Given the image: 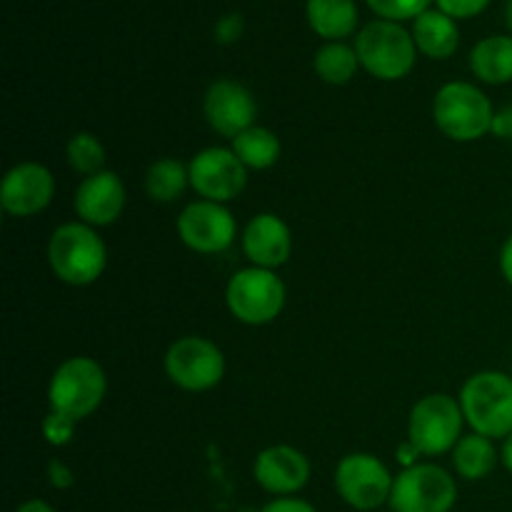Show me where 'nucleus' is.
Listing matches in <instances>:
<instances>
[{
	"mask_svg": "<svg viewBox=\"0 0 512 512\" xmlns=\"http://www.w3.org/2000/svg\"><path fill=\"white\" fill-rule=\"evenodd\" d=\"M48 263L55 278L75 288H85L105 273L108 248L95 228L75 220L53 230L48 243Z\"/></svg>",
	"mask_w": 512,
	"mask_h": 512,
	"instance_id": "nucleus-1",
	"label": "nucleus"
},
{
	"mask_svg": "<svg viewBox=\"0 0 512 512\" xmlns=\"http://www.w3.org/2000/svg\"><path fill=\"white\" fill-rule=\"evenodd\" d=\"M460 408L473 433L490 440L512 435V378L500 370H480L460 388Z\"/></svg>",
	"mask_w": 512,
	"mask_h": 512,
	"instance_id": "nucleus-2",
	"label": "nucleus"
},
{
	"mask_svg": "<svg viewBox=\"0 0 512 512\" xmlns=\"http://www.w3.org/2000/svg\"><path fill=\"white\" fill-rule=\"evenodd\" d=\"M493 118V103L478 85L453 80L435 93L433 120L450 140L473 143L485 138L493 130Z\"/></svg>",
	"mask_w": 512,
	"mask_h": 512,
	"instance_id": "nucleus-3",
	"label": "nucleus"
},
{
	"mask_svg": "<svg viewBox=\"0 0 512 512\" xmlns=\"http://www.w3.org/2000/svg\"><path fill=\"white\" fill-rule=\"evenodd\" d=\"M105 390H108V378H105L103 365L88 355H75L60 363L50 378V410L70 415L80 423L100 408Z\"/></svg>",
	"mask_w": 512,
	"mask_h": 512,
	"instance_id": "nucleus-4",
	"label": "nucleus"
},
{
	"mask_svg": "<svg viewBox=\"0 0 512 512\" xmlns=\"http://www.w3.org/2000/svg\"><path fill=\"white\" fill-rule=\"evenodd\" d=\"M355 53L373 78L400 80L413 70L418 45L400 23L373 20L355 38Z\"/></svg>",
	"mask_w": 512,
	"mask_h": 512,
	"instance_id": "nucleus-5",
	"label": "nucleus"
},
{
	"mask_svg": "<svg viewBox=\"0 0 512 512\" xmlns=\"http://www.w3.org/2000/svg\"><path fill=\"white\" fill-rule=\"evenodd\" d=\"M285 298H288V290L275 270L255 268V265L238 270L225 288L228 310L243 325L273 323L283 313Z\"/></svg>",
	"mask_w": 512,
	"mask_h": 512,
	"instance_id": "nucleus-6",
	"label": "nucleus"
},
{
	"mask_svg": "<svg viewBox=\"0 0 512 512\" xmlns=\"http://www.w3.org/2000/svg\"><path fill=\"white\" fill-rule=\"evenodd\" d=\"M465 415L460 400L445 393H433L420 398L410 410L408 440L420 455H445L453 453L455 445L463 438Z\"/></svg>",
	"mask_w": 512,
	"mask_h": 512,
	"instance_id": "nucleus-7",
	"label": "nucleus"
},
{
	"mask_svg": "<svg viewBox=\"0 0 512 512\" xmlns=\"http://www.w3.org/2000/svg\"><path fill=\"white\" fill-rule=\"evenodd\" d=\"M458 500V483L435 463H418L395 478L390 510L395 512H450Z\"/></svg>",
	"mask_w": 512,
	"mask_h": 512,
	"instance_id": "nucleus-8",
	"label": "nucleus"
},
{
	"mask_svg": "<svg viewBox=\"0 0 512 512\" xmlns=\"http://www.w3.org/2000/svg\"><path fill=\"white\" fill-rule=\"evenodd\" d=\"M395 478L373 453H350L335 468V490L353 510L375 512L390 503Z\"/></svg>",
	"mask_w": 512,
	"mask_h": 512,
	"instance_id": "nucleus-9",
	"label": "nucleus"
},
{
	"mask_svg": "<svg viewBox=\"0 0 512 512\" xmlns=\"http://www.w3.org/2000/svg\"><path fill=\"white\" fill-rule=\"evenodd\" d=\"M165 373L178 388L188 393H205L225 378V355L213 340L188 335L168 348Z\"/></svg>",
	"mask_w": 512,
	"mask_h": 512,
	"instance_id": "nucleus-10",
	"label": "nucleus"
},
{
	"mask_svg": "<svg viewBox=\"0 0 512 512\" xmlns=\"http://www.w3.org/2000/svg\"><path fill=\"white\" fill-rule=\"evenodd\" d=\"M190 185L203 200L213 203H230L238 198L248 185V168L240 163L233 148H205L193 155L188 165Z\"/></svg>",
	"mask_w": 512,
	"mask_h": 512,
	"instance_id": "nucleus-11",
	"label": "nucleus"
},
{
	"mask_svg": "<svg viewBox=\"0 0 512 512\" xmlns=\"http://www.w3.org/2000/svg\"><path fill=\"white\" fill-rule=\"evenodd\" d=\"M238 235V223L223 203L195 200L185 205L178 218V238L185 248L203 255H215L228 250Z\"/></svg>",
	"mask_w": 512,
	"mask_h": 512,
	"instance_id": "nucleus-12",
	"label": "nucleus"
},
{
	"mask_svg": "<svg viewBox=\"0 0 512 512\" xmlns=\"http://www.w3.org/2000/svg\"><path fill=\"white\" fill-rule=\"evenodd\" d=\"M203 113L210 128L225 138H238L253 128L258 118V103L253 93L238 80H215L203 98Z\"/></svg>",
	"mask_w": 512,
	"mask_h": 512,
	"instance_id": "nucleus-13",
	"label": "nucleus"
},
{
	"mask_svg": "<svg viewBox=\"0 0 512 512\" xmlns=\"http://www.w3.org/2000/svg\"><path fill=\"white\" fill-rule=\"evenodd\" d=\"M55 195V178L35 160L13 165L0 185V205L13 218H30L50 205Z\"/></svg>",
	"mask_w": 512,
	"mask_h": 512,
	"instance_id": "nucleus-14",
	"label": "nucleus"
},
{
	"mask_svg": "<svg viewBox=\"0 0 512 512\" xmlns=\"http://www.w3.org/2000/svg\"><path fill=\"white\" fill-rule=\"evenodd\" d=\"M75 215L90 228L113 225L125 208V183L113 170H100L80 180L73 198Z\"/></svg>",
	"mask_w": 512,
	"mask_h": 512,
	"instance_id": "nucleus-15",
	"label": "nucleus"
},
{
	"mask_svg": "<svg viewBox=\"0 0 512 512\" xmlns=\"http://www.w3.org/2000/svg\"><path fill=\"white\" fill-rule=\"evenodd\" d=\"M253 478L265 493L290 498L310 480V463L293 445H273L260 450L253 463Z\"/></svg>",
	"mask_w": 512,
	"mask_h": 512,
	"instance_id": "nucleus-16",
	"label": "nucleus"
},
{
	"mask_svg": "<svg viewBox=\"0 0 512 512\" xmlns=\"http://www.w3.org/2000/svg\"><path fill=\"white\" fill-rule=\"evenodd\" d=\"M243 253L255 268H283L293 253L288 223L275 213H258L243 230Z\"/></svg>",
	"mask_w": 512,
	"mask_h": 512,
	"instance_id": "nucleus-17",
	"label": "nucleus"
},
{
	"mask_svg": "<svg viewBox=\"0 0 512 512\" xmlns=\"http://www.w3.org/2000/svg\"><path fill=\"white\" fill-rule=\"evenodd\" d=\"M413 40L420 53L433 60H445L458 50L460 30L455 20L443 10H425L423 15L415 18Z\"/></svg>",
	"mask_w": 512,
	"mask_h": 512,
	"instance_id": "nucleus-18",
	"label": "nucleus"
},
{
	"mask_svg": "<svg viewBox=\"0 0 512 512\" xmlns=\"http://www.w3.org/2000/svg\"><path fill=\"white\" fill-rule=\"evenodd\" d=\"M470 70L488 85L512 83V35H490L470 53Z\"/></svg>",
	"mask_w": 512,
	"mask_h": 512,
	"instance_id": "nucleus-19",
	"label": "nucleus"
},
{
	"mask_svg": "<svg viewBox=\"0 0 512 512\" xmlns=\"http://www.w3.org/2000/svg\"><path fill=\"white\" fill-rule=\"evenodd\" d=\"M308 23L320 38L340 43L358 28L353 0H308Z\"/></svg>",
	"mask_w": 512,
	"mask_h": 512,
	"instance_id": "nucleus-20",
	"label": "nucleus"
},
{
	"mask_svg": "<svg viewBox=\"0 0 512 512\" xmlns=\"http://www.w3.org/2000/svg\"><path fill=\"white\" fill-rule=\"evenodd\" d=\"M500 453L495 448V440L485 438L480 433H470L460 438L453 448V468L463 480H483L498 468Z\"/></svg>",
	"mask_w": 512,
	"mask_h": 512,
	"instance_id": "nucleus-21",
	"label": "nucleus"
},
{
	"mask_svg": "<svg viewBox=\"0 0 512 512\" xmlns=\"http://www.w3.org/2000/svg\"><path fill=\"white\" fill-rule=\"evenodd\" d=\"M230 148L248 170L273 168L280 160V153H283L278 135L270 128H263V125H253L245 133H240L238 138H233Z\"/></svg>",
	"mask_w": 512,
	"mask_h": 512,
	"instance_id": "nucleus-22",
	"label": "nucleus"
},
{
	"mask_svg": "<svg viewBox=\"0 0 512 512\" xmlns=\"http://www.w3.org/2000/svg\"><path fill=\"white\" fill-rule=\"evenodd\" d=\"M190 185V170L175 158H160L145 173V193L155 203H175Z\"/></svg>",
	"mask_w": 512,
	"mask_h": 512,
	"instance_id": "nucleus-23",
	"label": "nucleus"
},
{
	"mask_svg": "<svg viewBox=\"0 0 512 512\" xmlns=\"http://www.w3.org/2000/svg\"><path fill=\"white\" fill-rule=\"evenodd\" d=\"M315 73L330 85H345L358 73L360 58L355 48L345 43H328L315 53Z\"/></svg>",
	"mask_w": 512,
	"mask_h": 512,
	"instance_id": "nucleus-24",
	"label": "nucleus"
},
{
	"mask_svg": "<svg viewBox=\"0 0 512 512\" xmlns=\"http://www.w3.org/2000/svg\"><path fill=\"white\" fill-rule=\"evenodd\" d=\"M65 155H68L70 168H73L75 173L85 175V178L105 170V148L93 133H75L73 138L68 140Z\"/></svg>",
	"mask_w": 512,
	"mask_h": 512,
	"instance_id": "nucleus-25",
	"label": "nucleus"
},
{
	"mask_svg": "<svg viewBox=\"0 0 512 512\" xmlns=\"http://www.w3.org/2000/svg\"><path fill=\"white\" fill-rule=\"evenodd\" d=\"M75 428H78V420L65 413H58V410H50L43 418V423H40V433H43V438L53 448H65L73 440Z\"/></svg>",
	"mask_w": 512,
	"mask_h": 512,
	"instance_id": "nucleus-26",
	"label": "nucleus"
},
{
	"mask_svg": "<svg viewBox=\"0 0 512 512\" xmlns=\"http://www.w3.org/2000/svg\"><path fill=\"white\" fill-rule=\"evenodd\" d=\"M370 8L380 15L383 20H408V18H418L428 10L430 0H368Z\"/></svg>",
	"mask_w": 512,
	"mask_h": 512,
	"instance_id": "nucleus-27",
	"label": "nucleus"
},
{
	"mask_svg": "<svg viewBox=\"0 0 512 512\" xmlns=\"http://www.w3.org/2000/svg\"><path fill=\"white\" fill-rule=\"evenodd\" d=\"M490 0H438V8L450 18H473L488 8Z\"/></svg>",
	"mask_w": 512,
	"mask_h": 512,
	"instance_id": "nucleus-28",
	"label": "nucleus"
},
{
	"mask_svg": "<svg viewBox=\"0 0 512 512\" xmlns=\"http://www.w3.org/2000/svg\"><path fill=\"white\" fill-rule=\"evenodd\" d=\"M243 33V18L240 15H225L218 25H215V38L218 43H235Z\"/></svg>",
	"mask_w": 512,
	"mask_h": 512,
	"instance_id": "nucleus-29",
	"label": "nucleus"
},
{
	"mask_svg": "<svg viewBox=\"0 0 512 512\" xmlns=\"http://www.w3.org/2000/svg\"><path fill=\"white\" fill-rule=\"evenodd\" d=\"M260 512H318L308 500H300V498H275L270 500Z\"/></svg>",
	"mask_w": 512,
	"mask_h": 512,
	"instance_id": "nucleus-30",
	"label": "nucleus"
},
{
	"mask_svg": "<svg viewBox=\"0 0 512 512\" xmlns=\"http://www.w3.org/2000/svg\"><path fill=\"white\" fill-rule=\"evenodd\" d=\"M48 478H50V483H53V488H58V490L70 488V485L75 483L73 470H70L68 465L63 463V460H50V465H48Z\"/></svg>",
	"mask_w": 512,
	"mask_h": 512,
	"instance_id": "nucleus-31",
	"label": "nucleus"
},
{
	"mask_svg": "<svg viewBox=\"0 0 512 512\" xmlns=\"http://www.w3.org/2000/svg\"><path fill=\"white\" fill-rule=\"evenodd\" d=\"M490 133L500 140H512V105L495 110L493 130H490Z\"/></svg>",
	"mask_w": 512,
	"mask_h": 512,
	"instance_id": "nucleus-32",
	"label": "nucleus"
},
{
	"mask_svg": "<svg viewBox=\"0 0 512 512\" xmlns=\"http://www.w3.org/2000/svg\"><path fill=\"white\" fill-rule=\"evenodd\" d=\"M500 273L512 285V235H508V240L500 248Z\"/></svg>",
	"mask_w": 512,
	"mask_h": 512,
	"instance_id": "nucleus-33",
	"label": "nucleus"
},
{
	"mask_svg": "<svg viewBox=\"0 0 512 512\" xmlns=\"http://www.w3.org/2000/svg\"><path fill=\"white\" fill-rule=\"evenodd\" d=\"M15 512H55L53 505H48L45 500H25L23 505H18V510Z\"/></svg>",
	"mask_w": 512,
	"mask_h": 512,
	"instance_id": "nucleus-34",
	"label": "nucleus"
},
{
	"mask_svg": "<svg viewBox=\"0 0 512 512\" xmlns=\"http://www.w3.org/2000/svg\"><path fill=\"white\" fill-rule=\"evenodd\" d=\"M500 463H503L505 470L512 475V435L503 440V448H500Z\"/></svg>",
	"mask_w": 512,
	"mask_h": 512,
	"instance_id": "nucleus-35",
	"label": "nucleus"
},
{
	"mask_svg": "<svg viewBox=\"0 0 512 512\" xmlns=\"http://www.w3.org/2000/svg\"><path fill=\"white\" fill-rule=\"evenodd\" d=\"M505 18H508V28L512 33V0H508V5H505Z\"/></svg>",
	"mask_w": 512,
	"mask_h": 512,
	"instance_id": "nucleus-36",
	"label": "nucleus"
},
{
	"mask_svg": "<svg viewBox=\"0 0 512 512\" xmlns=\"http://www.w3.org/2000/svg\"><path fill=\"white\" fill-rule=\"evenodd\" d=\"M383 512H395V510H383Z\"/></svg>",
	"mask_w": 512,
	"mask_h": 512,
	"instance_id": "nucleus-37",
	"label": "nucleus"
}]
</instances>
